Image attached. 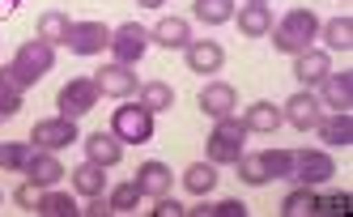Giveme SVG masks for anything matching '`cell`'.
Returning a JSON list of instances; mask_svg holds the SVG:
<instances>
[{
  "instance_id": "1",
  "label": "cell",
  "mask_w": 353,
  "mask_h": 217,
  "mask_svg": "<svg viewBox=\"0 0 353 217\" xmlns=\"http://www.w3.org/2000/svg\"><path fill=\"white\" fill-rule=\"evenodd\" d=\"M272 47L285 56H298V52H311V43L319 39V17L315 9H290L281 21H272Z\"/></svg>"
},
{
  "instance_id": "2",
  "label": "cell",
  "mask_w": 353,
  "mask_h": 217,
  "mask_svg": "<svg viewBox=\"0 0 353 217\" xmlns=\"http://www.w3.org/2000/svg\"><path fill=\"white\" fill-rule=\"evenodd\" d=\"M243 136H247V124L243 119H234V115H225V119H217V128L209 132V162L213 166H234L239 158H243Z\"/></svg>"
},
{
  "instance_id": "3",
  "label": "cell",
  "mask_w": 353,
  "mask_h": 217,
  "mask_svg": "<svg viewBox=\"0 0 353 217\" xmlns=\"http://www.w3.org/2000/svg\"><path fill=\"white\" fill-rule=\"evenodd\" d=\"M111 132H115L123 145H145V141H154V111H149L145 103L115 107V115H111Z\"/></svg>"
},
{
  "instance_id": "4",
  "label": "cell",
  "mask_w": 353,
  "mask_h": 217,
  "mask_svg": "<svg viewBox=\"0 0 353 217\" xmlns=\"http://www.w3.org/2000/svg\"><path fill=\"white\" fill-rule=\"evenodd\" d=\"M336 175V162L332 154H323V149H294L290 154V179L298 183H307V187H319Z\"/></svg>"
},
{
  "instance_id": "5",
  "label": "cell",
  "mask_w": 353,
  "mask_h": 217,
  "mask_svg": "<svg viewBox=\"0 0 353 217\" xmlns=\"http://www.w3.org/2000/svg\"><path fill=\"white\" fill-rule=\"evenodd\" d=\"M98 99H103V90L94 85V77H72L68 85H60L56 107H60L64 119H81V115H90L98 107Z\"/></svg>"
},
{
  "instance_id": "6",
  "label": "cell",
  "mask_w": 353,
  "mask_h": 217,
  "mask_svg": "<svg viewBox=\"0 0 353 217\" xmlns=\"http://www.w3.org/2000/svg\"><path fill=\"white\" fill-rule=\"evenodd\" d=\"M111 52L119 64H141L145 52H149V30L141 21H123V26L111 30Z\"/></svg>"
},
{
  "instance_id": "7",
  "label": "cell",
  "mask_w": 353,
  "mask_h": 217,
  "mask_svg": "<svg viewBox=\"0 0 353 217\" xmlns=\"http://www.w3.org/2000/svg\"><path fill=\"white\" fill-rule=\"evenodd\" d=\"M64 47H68L72 56H98V52H107V47H111V30L103 26V21H72Z\"/></svg>"
},
{
  "instance_id": "8",
  "label": "cell",
  "mask_w": 353,
  "mask_h": 217,
  "mask_svg": "<svg viewBox=\"0 0 353 217\" xmlns=\"http://www.w3.org/2000/svg\"><path fill=\"white\" fill-rule=\"evenodd\" d=\"M13 64H17V68H21V72H26V77L39 85V77H47V72H52V64H56V47H52V43H43V39L34 34V39H26V43L17 47Z\"/></svg>"
},
{
  "instance_id": "9",
  "label": "cell",
  "mask_w": 353,
  "mask_h": 217,
  "mask_svg": "<svg viewBox=\"0 0 353 217\" xmlns=\"http://www.w3.org/2000/svg\"><path fill=\"white\" fill-rule=\"evenodd\" d=\"M94 85L103 90L107 99H132V94L141 90L132 64H119V60H111L107 68H98V72H94Z\"/></svg>"
},
{
  "instance_id": "10",
  "label": "cell",
  "mask_w": 353,
  "mask_h": 217,
  "mask_svg": "<svg viewBox=\"0 0 353 217\" xmlns=\"http://www.w3.org/2000/svg\"><path fill=\"white\" fill-rule=\"evenodd\" d=\"M30 141L39 145V149H52V154H60L64 145L81 141V136H77V119H64V115H56V119H39V124H34V132H30Z\"/></svg>"
},
{
  "instance_id": "11",
  "label": "cell",
  "mask_w": 353,
  "mask_h": 217,
  "mask_svg": "<svg viewBox=\"0 0 353 217\" xmlns=\"http://www.w3.org/2000/svg\"><path fill=\"white\" fill-rule=\"evenodd\" d=\"M281 119H285V124H294L298 132H311V128L319 124V119H323V103L315 99L311 90H298L294 99L281 107Z\"/></svg>"
},
{
  "instance_id": "12",
  "label": "cell",
  "mask_w": 353,
  "mask_h": 217,
  "mask_svg": "<svg viewBox=\"0 0 353 217\" xmlns=\"http://www.w3.org/2000/svg\"><path fill=\"white\" fill-rule=\"evenodd\" d=\"M64 175H68V171H64V162H60L52 149H34L30 162H26V179L39 183V187H56Z\"/></svg>"
},
{
  "instance_id": "13",
  "label": "cell",
  "mask_w": 353,
  "mask_h": 217,
  "mask_svg": "<svg viewBox=\"0 0 353 217\" xmlns=\"http://www.w3.org/2000/svg\"><path fill=\"white\" fill-rule=\"evenodd\" d=\"M234 107H239L234 85H225V81H209L205 90H200V111H205V115L225 119V115H234Z\"/></svg>"
},
{
  "instance_id": "14",
  "label": "cell",
  "mask_w": 353,
  "mask_h": 217,
  "mask_svg": "<svg viewBox=\"0 0 353 217\" xmlns=\"http://www.w3.org/2000/svg\"><path fill=\"white\" fill-rule=\"evenodd\" d=\"M327 72H332V60H327V52H298L294 56V77H298V85L302 90H311V85H319Z\"/></svg>"
},
{
  "instance_id": "15",
  "label": "cell",
  "mask_w": 353,
  "mask_h": 217,
  "mask_svg": "<svg viewBox=\"0 0 353 217\" xmlns=\"http://www.w3.org/2000/svg\"><path fill=\"white\" fill-rule=\"evenodd\" d=\"M183 52H188V68H192V72H217V68L225 64L221 43H213V39H192Z\"/></svg>"
},
{
  "instance_id": "16",
  "label": "cell",
  "mask_w": 353,
  "mask_h": 217,
  "mask_svg": "<svg viewBox=\"0 0 353 217\" xmlns=\"http://www.w3.org/2000/svg\"><path fill=\"white\" fill-rule=\"evenodd\" d=\"M323 85V107H332V111H349L353 107V72L345 68V72H327V77L319 81Z\"/></svg>"
},
{
  "instance_id": "17",
  "label": "cell",
  "mask_w": 353,
  "mask_h": 217,
  "mask_svg": "<svg viewBox=\"0 0 353 217\" xmlns=\"http://www.w3.org/2000/svg\"><path fill=\"white\" fill-rule=\"evenodd\" d=\"M137 187H141V196H166L170 192V183H174V175H170V166L166 162H141V171H137V179H132Z\"/></svg>"
},
{
  "instance_id": "18",
  "label": "cell",
  "mask_w": 353,
  "mask_h": 217,
  "mask_svg": "<svg viewBox=\"0 0 353 217\" xmlns=\"http://www.w3.org/2000/svg\"><path fill=\"white\" fill-rule=\"evenodd\" d=\"M85 158L98 162V166H119L123 141H119L115 132H94V136H85Z\"/></svg>"
},
{
  "instance_id": "19",
  "label": "cell",
  "mask_w": 353,
  "mask_h": 217,
  "mask_svg": "<svg viewBox=\"0 0 353 217\" xmlns=\"http://www.w3.org/2000/svg\"><path fill=\"white\" fill-rule=\"evenodd\" d=\"M149 43L166 47V52H179V47L192 43V30H188V21H183V17H162L158 26L149 30Z\"/></svg>"
},
{
  "instance_id": "20",
  "label": "cell",
  "mask_w": 353,
  "mask_h": 217,
  "mask_svg": "<svg viewBox=\"0 0 353 217\" xmlns=\"http://www.w3.org/2000/svg\"><path fill=\"white\" fill-rule=\"evenodd\" d=\"M315 132L327 141V145H353V115L349 111H332V115H323L319 124H315Z\"/></svg>"
},
{
  "instance_id": "21",
  "label": "cell",
  "mask_w": 353,
  "mask_h": 217,
  "mask_svg": "<svg viewBox=\"0 0 353 217\" xmlns=\"http://www.w3.org/2000/svg\"><path fill=\"white\" fill-rule=\"evenodd\" d=\"M243 124H247V132H276L285 119H281V107L276 103H251L243 111Z\"/></svg>"
},
{
  "instance_id": "22",
  "label": "cell",
  "mask_w": 353,
  "mask_h": 217,
  "mask_svg": "<svg viewBox=\"0 0 353 217\" xmlns=\"http://www.w3.org/2000/svg\"><path fill=\"white\" fill-rule=\"evenodd\" d=\"M319 39L327 43V52H349L353 47V17H332V21H319Z\"/></svg>"
},
{
  "instance_id": "23",
  "label": "cell",
  "mask_w": 353,
  "mask_h": 217,
  "mask_svg": "<svg viewBox=\"0 0 353 217\" xmlns=\"http://www.w3.org/2000/svg\"><path fill=\"white\" fill-rule=\"evenodd\" d=\"M72 187L81 192V196H103V187H107V166H98V162H81L77 171H72Z\"/></svg>"
},
{
  "instance_id": "24",
  "label": "cell",
  "mask_w": 353,
  "mask_h": 217,
  "mask_svg": "<svg viewBox=\"0 0 353 217\" xmlns=\"http://www.w3.org/2000/svg\"><path fill=\"white\" fill-rule=\"evenodd\" d=\"M234 17H239V30L247 39H264L272 30V9L268 5H243V13H234Z\"/></svg>"
},
{
  "instance_id": "25",
  "label": "cell",
  "mask_w": 353,
  "mask_h": 217,
  "mask_svg": "<svg viewBox=\"0 0 353 217\" xmlns=\"http://www.w3.org/2000/svg\"><path fill=\"white\" fill-rule=\"evenodd\" d=\"M183 187L192 192V196H209V192L217 187V166L213 162H192L183 171Z\"/></svg>"
},
{
  "instance_id": "26",
  "label": "cell",
  "mask_w": 353,
  "mask_h": 217,
  "mask_svg": "<svg viewBox=\"0 0 353 217\" xmlns=\"http://www.w3.org/2000/svg\"><path fill=\"white\" fill-rule=\"evenodd\" d=\"M192 13L205 21V26H221V21L234 17V0H196Z\"/></svg>"
},
{
  "instance_id": "27",
  "label": "cell",
  "mask_w": 353,
  "mask_h": 217,
  "mask_svg": "<svg viewBox=\"0 0 353 217\" xmlns=\"http://www.w3.org/2000/svg\"><path fill=\"white\" fill-rule=\"evenodd\" d=\"M34 145L26 141H0V171H26Z\"/></svg>"
},
{
  "instance_id": "28",
  "label": "cell",
  "mask_w": 353,
  "mask_h": 217,
  "mask_svg": "<svg viewBox=\"0 0 353 217\" xmlns=\"http://www.w3.org/2000/svg\"><path fill=\"white\" fill-rule=\"evenodd\" d=\"M68 26H72V21H68L64 13H56V9H52V13H43V17H39V30H34V34H39L43 43H52V47H56V43H64V39H68Z\"/></svg>"
},
{
  "instance_id": "29",
  "label": "cell",
  "mask_w": 353,
  "mask_h": 217,
  "mask_svg": "<svg viewBox=\"0 0 353 217\" xmlns=\"http://www.w3.org/2000/svg\"><path fill=\"white\" fill-rule=\"evenodd\" d=\"M141 103L149 107V111H170L174 107V90L166 85V81H149V85H141Z\"/></svg>"
},
{
  "instance_id": "30",
  "label": "cell",
  "mask_w": 353,
  "mask_h": 217,
  "mask_svg": "<svg viewBox=\"0 0 353 217\" xmlns=\"http://www.w3.org/2000/svg\"><path fill=\"white\" fill-rule=\"evenodd\" d=\"M281 213H285V217H311V213H315V192H311L307 183H298L290 196H285Z\"/></svg>"
},
{
  "instance_id": "31",
  "label": "cell",
  "mask_w": 353,
  "mask_h": 217,
  "mask_svg": "<svg viewBox=\"0 0 353 217\" xmlns=\"http://www.w3.org/2000/svg\"><path fill=\"white\" fill-rule=\"evenodd\" d=\"M34 213L39 217H72L77 205H72V196H64V192H43V200H39Z\"/></svg>"
},
{
  "instance_id": "32",
  "label": "cell",
  "mask_w": 353,
  "mask_h": 217,
  "mask_svg": "<svg viewBox=\"0 0 353 217\" xmlns=\"http://www.w3.org/2000/svg\"><path fill=\"white\" fill-rule=\"evenodd\" d=\"M234 166H239V179H243V183H251V187L272 183V179H268V171H264V162H260V154H243Z\"/></svg>"
},
{
  "instance_id": "33",
  "label": "cell",
  "mask_w": 353,
  "mask_h": 217,
  "mask_svg": "<svg viewBox=\"0 0 353 217\" xmlns=\"http://www.w3.org/2000/svg\"><path fill=\"white\" fill-rule=\"evenodd\" d=\"M111 213H132L137 205H141V187L137 183H119V187H111Z\"/></svg>"
},
{
  "instance_id": "34",
  "label": "cell",
  "mask_w": 353,
  "mask_h": 217,
  "mask_svg": "<svg viewBox=\"0 0 353 217\" xmlns=\"http://www.w3.org/2000/svg\"><path fill=\"white\" fill-rule=\"evenodd\" d=\"M188 213H196V217H247V205L243 200H213V205H196Z\"/></svg>"
},
{
  "instance_id": "35",
  "label": "cell",
  "mask_w": 353,
  "mask_h": 217,
  "mask_svg": "<svg viewBox=\"0 0 353 217\" xmlns=\"http://www.w3.org/2000/svg\"><path fill=\"white\" fill-rule=\"evenodd\" d=\"M268 179H290V149H264L260 154Z\"/></svg>"
},
{
  "instance_id": "36",
  "label": "cell",
  "mask_w": 353,
  "mask_h": 217,
  "mask_svg": "<svg viewBox=\"0 0 353 217\" xmlns=\"http://www.w3.org/2000/svg\"><path fill=\"white\" fill-rule=\"evenodd\" d=\"M0 85H5V90H13V94H26V90H30L34 81H30L26 72H21V68H17V64L9 60L5 68H0Z\"/></svg>"
},
{
  "instance_id": "37",
  "label": "cell",
  "mask_w": 353,
  "mask_h": 217,
  "mask_svg": "<svg viewBox=\"0 0 353 217\" xmlns=\"http://www.w3.org/2000/svg\"><path fill=\"white\" fill-rule=\"evenodd\" d=\"M43 192H47V187H39V183H30V179H26V183L13 192V200L26 209V213H34V209H39V200H43Z\"/></svg>"
},
{
  "instance_id": "38",
  "label": "cell",
  "mask_w": 353,
  "mask_h": 217,
  "mask_svg": "<svg viewBox=\"0 0 353 217\" xmlns=\"http://www.w3.org/2000/svg\"><path fill=\"white\" fill-rule=\"evenodd\" d=\"M315 213H349V192H332V196H315Z\"/></svg>"
},
{
  "instance_id": "39",
  "label": "cell",
  "mask_w": 353,
  "mask_h": 217,
  "mask_svg": "<svg viewBox=\"0 0 353 217\" xmlns=\"http://www.w3.org/2000/svg\"><path fill=\"white\" fill-rule=\"evenodd\" d=\"M17 111H21V94H13V90L0 85V124H5V119H13Z\"/></svg>"
},
{
  "instance_id": "40",
  "label": "cell",
  "mask_w": 353,
  "mask_h": 217,
  "mask_svg": "<svg viewBox=\"0 0 353 217\" xmlns=\"http://www.w3.org/2000/svg\"><path fill=\"white\" fill-rule=\"evenodd\" d=\"M179 213H188L179 200H170V196H158V209H154V217H179Z\"/></svg>"
},
{
  "instance_id": "41",
  "label": "cell",
  "mask_w": 353,
  "mask_h": 217,
  "mask_svg": "<svg viewBox=\"0 0 353 217\" xmlns=\"http://www.w3.org/2000/svg\"><path fill=\"white\" fill-rule=\"evenodd\" d=\"M81 213H90V217H107V213H111V200H103V196H90V205H85Z\"/></svg>"
},
{
  "instance_id": "42",
  "label": "cell",
  "mask_w": 353,
  "mask_h": 217,
  "mask_svg": "<svg viewBox=\"0 0 353 217\" xmlns=\"http://www.w3.org/2000/svg\"><path fill=\"white\" fill-rule=\"evenodd\" d=\"M17 5H21V0H0V21H5V17L17 9Z\"/></svg>"
},
{
  "instance_id": "43",
  "label": "cell",
  "mask_w": 353,
  "mask_h": 217,
  "mask_svg": "<svg viewBox=\"0 0 353 217\" xmlns=\"http://www.w3.org/2000/svg\"><path fill=\"white\" fill-rule=\"evenodd\" d=\"M137 5H141V9H162L166 0H137Z\"/></svg>"
},
{
  "instance_id": "44",
  "label": "cell",
  "mask_w": 353,
  "mask_h": 217,
  "mask_svg": "<svg viewBox=\"0 0 353 217\" xmlns=\"http://www.w3.org/2000/svg\"><path fill=\"white\" fill-rule=\"evenodd\" d=\"M247 5H268V0H247Z\"/></svg>"
}]
</instances>
